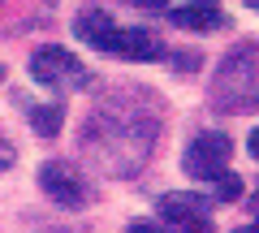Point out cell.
Segmentation results:
<instances>
[{
    "instance_id": "1",
    "label": "cell",
    "mask_w": 259,
    "mask_h": 233,
    "mask_svg": "<svg viewBox=\"0 0 259 233\" xmlns=\"http://www.w3.org/2000/svg\"><path fill=\"white\" fill-rule=\"evenodd\" d=\"M78 39L95 48V52H112V56H125V61H160L164 56V43H160L151 30L139 26H117L108 13H82L74 22Z\"/></svg>"
},
{
    "instance_id": "2",
    "label": "cell",
    "mask_w": 259,
    "mask_h": 233,
    "mask_svg": "<svg viewBox=\"0 0 259 233\" xmlns=\"http://www.w3.org/2000/svg\"><path fill=\"white\" fill-rule=\"evenodd\" d=\"M212 104L221 112L259 108V43H242L225 56V65L212 78Z\"/></svg>"
},
{
    "instance_id": "3",
    "label": "cell",
    "mask_w": 259,
    "mask_h": 233,
    "mask_svg": "<svg viewBox=\"0 0 259 233\" xmlns=\"http://www.w3.org/2000/svg\"><path fill=\"white\" fill-rule=\"evenodd\" d=\"M30 78L39 86H61V91L91 86V69L78 65V56H69L65 48H39L30 56Z\"/></svg>"
},
{
    "instance_id": "4",
    "label": "cell",
    "mask_w": 259,
    "mask_h": 233,
    "mask_svg": "<svg viewBox=\"0 0 259 233\" xmlns=\"http://www.w3.org/2000/svg\"><path fill=\"white\" fill-rule=\"evenodd\" d=\"M229 156H233V143L225 138L221 130H207V134H199V138L186 147L182 164H186V173H190V177H199V181H216L225 168H229Z\"/></svg>"
},
{
    "instance_id": "5",
    "label": "cell",
    "mask_w": 259,
    "mask_h": 233,
    "mask_svg": "<svg viewBox=\"0 0 259 233\" xmlns=\"http://www.w3.org/2000/svg\"><path fill=\"white\" fill-rule=\"evenodd\" d=\"M39 186H44V195L52 199V203H61V207H82L87 203V181L78 177V168L69 164V160H48V164L39 168Z\"/></svg>"
},
{
    "instance_id": "6",
    "label": "cell",
    "mask_w": 259,
    "mask_h": 233,
    "mask_svg": "<svg viewBox=\"0 0 259 233\" xmlns=\"http://www.w3.org/2000/svg\"><path fill=\"white\" fill-rule=\"evenodd\" d=\"M160 216L173 229H207L212 224V207L203 195H168L160 199Z\"/></svg>"
},
{
    "instance_id": "7",
    "label": "cell",
    "mask_w": 259,
    "mask_h": 233,
    "mask_svg": "<svg viewBox=\"0 0 259 233\" xmlns=\"http://www.w3.org/2000/svg\"><path fill=\"white\" fill-rule=\"evenodd\" d=\"M168 22L182 30H221L225 26V9L216 0H186L168 9Z\"/></svg>"
},
{
    "instance_id": "8",
    "label": "cell",
    "mask_w": 259,
    "mask_h": 233,
    "mask_svg": "<svg viewBox=\"0 0 259 233\" xmlns=\"http://www.w3.org/2000/svg\"><path fill=\"white\" fill-rule=\"evenodd\" d=\"M30 125H35L44 138H56V130H61V108H35L30 112Z\"/></svg>"
},
{
    "instance_id": "9",
    "label": "cell",
    "mask_w": 259,
    "mask_h": 233,
    "mask_svg": "<svg viewBox=\"0 0 259 233\" xmlns=\"http://www.w3.org/2000/svg\"><path fill=\"white\" fill-rule=\"evenodd\" d=\"M216 195H221L225 203H233V199H242V177H233L229 168H225L221 177H216Z\"/></svg>"
},
{
    "instance_id": "10",
    "label": "cell",
    "mask_w": 259,
    "mask_h": 233,
    "mask_svg": "<svg viewBox=\"0 0 259 233\" xmlns=\"http://www.w3.org/2000/svg\"><path fill=\"white\" fill-rule=\"evenodd\" d=\"M5 168H13V147L9 143H0V173H5Z\"/></svg>"
},
{
    "instance_id": "11",
    "label": "cell",
    "mask_w": 259,
    "mask_h": 233,
    "mask_svg": "<svg viewBox=\"0 0 259 233\" xmlns=\"http://www.w3.org/2000/svg\"><path fill=\"white\" fill-rule=\"evenodd\" d=\"M246 151H250V160H259V130H250V138H246Z\"/></svg>"
},
{
    "instance_id": "12",
    "label": "cell",
    "mask_w": 259,
    "mask_h": 233,
    "mask_svg": "<svg viewBox=\"0 0 259 233\" xmlns=\"http://www.w3.org/2000/svg\"><path fill=\"white\" fill-rule=\"evenodd\" d=\"M246 5H250V9H259V0H246Z\"/></svg>"
},
{
    "instance_id": "13",
    "label": "cell",
    "mask_w": 259,
    "mask_h": 233,
    "mask_svg": "<svg viewBox=\"0 0 259 233\" xmlns=\"http://www.w3.org/2000/svg\"><path fill=\"white\" fill-rule=\"evenodd\" d=\"M151 5H164V0H151Z\"/></svg>"
},
{
    "instance_id": "14",
    "label": "cell",
    "mask_w": 259,
    "mask_h": 233,
    "mask_svg": "<svg viewBox=\"0 0 259 233\" xmlns=\"http://www.w3.org/2000/svg\"><path fill=\"white\" fill-rule=\"evenodd\" d=\"M0 78H5V65H0Z\"/></svg>"
}]
</instances>
